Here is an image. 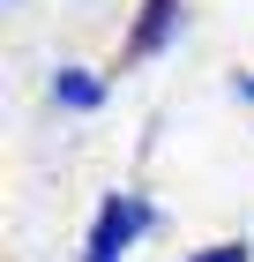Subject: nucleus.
<instances>
[{"label":"nucleus","mask_w":254,"mask_h":262,"mask_svg":"<svg viewBox=\"0 0 254 262\" xmlns=\"http://www.w3.org/2000/svg\"><path fill=\"white\" fill-rule=\"evenodd\" d=\"M127 225H142V210H135V202H112V210H105V225H98V255H90V262H112Z\"/></svg>","instance_id":"nucleus-1"},{"label":"nucleus","mask_w":254,"mask_h":262,"mask_svg":"<svg viewBox=\"0 0 254 262\" xmlns=\"http://www.w3.org/2000/svg\"><path fill=\"white\" fill-rule=\"evenodd\" d=\"M165 30H172V0H150V23L135 30V45H157Z\"/></svg>","instance_id":"nucleus-2"},{"label":"nucleus","mask_w":254,"mask_h":262,"mask_svg":"<svg viewBox=\"0 0 254 262\" xmlns=\"http://www.w3.org/2000/svg\"><path fill=\"white\" fill-rule=\"evenodd\" d=\"M195 262H247V247H217V255H195Z\"/></svg>","instance_id":"nucleus-3"}]
</instances>
